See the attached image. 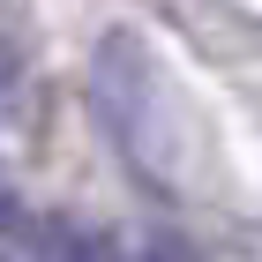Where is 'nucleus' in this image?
Returning <instances> with one entry per match:
<instances>
[{"label":"nucleus","instance_id":"obj_1","mask_svg":"<svg viewBox=\"0 0 262 262\" xmlns=\"http://www.w3.org/2000/svg\"><path fill=\"white\" fill-rule=\"evenodd\" d=\"M30 262H120V247L105 240V232H90V225L53 217V225L38 232V247H30Z\"/></svg>","mask_w":262,"mask_h":262},{"label":"nucleus","instance_id":"obj_2","mask_svg":"<svg viewBox=\"0 0 262 262\" xmlns=\"http://www.w3.org/2000/svg\"><path fill=\"white\" fill-rule=\"evenodd\" d=\"M142 262H195V247H187V240H150Z\"/></svg>","mask_w":262,"mask_h":262}]
</instances>
